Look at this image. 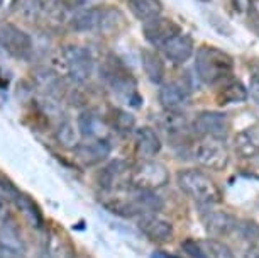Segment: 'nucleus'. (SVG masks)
I'll use <instances>...</instances> for the list:
<instances>
[{"mask_svg":"<svg viewBox=\"0 0 259 258\" xmlns=\"http://www.w3.org/2000/svg\"><path fill=\"white\" fill-rule=\"evenodd\" d=\"M104 207L110 212L122 217L143 216L148 212H158L163 209V201L153 191H141V189H114L107 191L102 197Z\"/></svg>","mask_w":259,"mask_h":258,"instance_id":"nucleus-1","label":"nucleus"},{"mask_svg":"<svg viewBox=\"0 0 259 258\" xmlns=\"http://www.w3.org/2000/svg\"><path fill=\"white\" fill-rule=\"evenodd\" d=\"M53 70L63 79H70L75 84H85L90 80L95 68V58L87 46L70 45L61 48L53 56Z\"/></svg>","mask_w":259,"mask_h":258,"instance_id":"nucleus-2","label":"nucleus"},{"mask_svg":"<svg viewBox=\"0 0 259 258\" xmlns=\"http://www.w3.org/2000/svg\"><path fill=\"white\" fill-rule=\"evenodd\" d=\"M195 70L200 80L207 85H217L231 79L234 70V60L229 53L217 46L198 48L195 56Z\"/></svg>","mask_w":259,"mask_h":258,"instance_id":"nucleus-3","label":"nucleus"},{"mask_svg":"<svg viewBox=\"0 0 259 258\" xmlns=\"http://www.w3.org/2000/svg\"><path fill=\"white\" fill-rule=\"evenodd\" d=\"M70 26L76 32H115L124 26L120 11L110 7H89L73 14Z\"/></svg>","mask_w":259,"mask_h":258,"instance_id":"nucleus-4","label":"nucleus"},{"mask_svg":"<svg viewBox=\"0 0 259 258\" xmlns=\"http://www.w3.org/2000/svg\"><path fill=\"white\" fill-rule=\"evenodd\" d=\"M100 77L105 80L109 89L114 94L129 105H141V97L136 89V80L131 77L127 68L122 65L120 60L115 56L109 55L102 61L100 66Z\"/></svg>","mask_w":259,"mask_h":258,"instance_id":"nucleus-5","label":"nucleus"},{"mask_svg":"<svg viewBox=\"0 0 259 258\" xmlns=\"http://www.w3.org/2000/svg\"><path fill=\"white\" fill-rule=\"evenodd\" d=\"M178 187L187 194L190 199H193L195 202L205 204H219L222 201V192L219 189L217 183L208 177L207 173H203L202 170H182L177 175Z\"/></svg>","mask_w":259,"mask_h":258,"instance_id":"nucleus-6","label":"nucleus"},{"mask_svg":"<svg viewBox=\"0 0 259 258\" xmlns=\"http://www.w3.org/2000/svg\"><path fill=\"white\" fill-rule=\"evenodd\" d=\"M131 187L141 191H156L169 182V173L163 163L154 160H141L129 173Z\"/></svg>","mask_w":259,"mask_h":258,"instance_id":"nucleus-7","label":"nucleus"},{"mask_svg":"<svg viewBox=\"0 0 259 258\" xmlns=\"http://www.w3.org/2000/svg\"><path fill=\"white\" fill-rule=\"evenodd\" d=\"M193 158L208 170H224L229 163V150L222 139L203 138L195 144Z\"/></svg>","mask_w":259,"mask_h":258,"instance_id":"nucleus-8","label":"nucleus"},{"mask_svg":"<svg viewBox=\"0 0 259 258\" xmlns=\"http://www.w3.org/2000/svg\"><path fill=\"white\" fill-rule=\"evenodd\" d=\"M0 48L16 60H29L32 53L31 36L14 24L0 26Z\"/></svg>","mask_w":259,"mask_h":258,"instance_id":"nucleus-9","label":"nucleus"},{"mask_svg":"<svg viewBox=\"0 0 259 258\" xmlns=\"http://www.w3.org/2000/svg\"><path fill=\"white\" fill-rule=\"evenodd\" d=\"M193 129L202 138H213L224 141L229 133V119L224 113L203 110V113L197 114V118H195Z\"/></svg>","mask_w":259,"mask_h":258,"instance_id":"nucleus-10","label":"nucleus"},{"mask_svg":"<svg viewBox=\"0 0 259 258\" xmlns=\"http://www.w3.org/2000/svg\"><path fill=\"white\" fill-rule=\"evenodd\" d=\"M138 228L151 241L166 243L173 238V225H171L168 219L159 216L158 212H148L139 216Z\"/></svg>","mask_w":259,"mask_h":258,"instance_id":"nucleus-11","label":"nucleus"},{"mask_svg":"<svg viewBox=\"0 0 259 258\" xmlns=\"http://www.w3.org/2000/svg\"><path fill=\"white\" fill-rule=\"evenodd\" d=\"M110 152L112 146L107 139H85L73 148L75 158L85 167H94V165L102 163L107 160Z\"/></svg>","mask_w":259,"mask_h":258,"instance_id":"nucleus-12","label":"nucleus"},{"mask_svg":"<svg viewBox=\"0 0 259 258\" xmlns=\"http://www.w3.org/2000/svg\"><path fill=\"white\" fill-rule=\"evenodd\" d=\"M144 38L151 46L161 48L171 36H175L177 32H180L182 29L175 21H171L168 17H156L151 21L144 22Z\"/></svg>","mask_w":259,"mask_h":258,"instance_id":"nucleus-13","label":"nucleus"},{"mask_svg":"<svg viewBox=\"0 0 259 258\" xmlns=\"http://www.w3.org/2000/svg\"><path fill=\"white\" fill-rule=\"evenodd\" d=\"M163 51V55L168 58L169 61H173L175 65H183L187 63L195 53L193 40L185 32H177L175 36H171L163 46L159 48Z\"/></svg>","mask_w":259,"mask_h":258,"instance_id":"nucleus-14","label":"nucleus"},{"mask_svg":"<svg viewBox=\"0 0 259 258\" xmlns=\"http://www.w3.org/2000/svg\"><path fill=\"white\" fill-rule=\"evenodd\" d=\"M34 87L42 95L60 99L63 95V77L53 70L51 66H36L31 73Z\"/></svg>","mask_w":259,"mask_h":258,"instance_id":"nucleus-15","label":"nucleus"},{"mask_svg":"<svg viewBox=\"0 0 259 258\" xmlns=\"http://www.w3.org/2000/svg\"><path fill=\"white\" fill-rule=\"evenodd\" d=\"M158 97L164 110H182L190 104V90L182 82H169L161 85Z\"/></svg>","mask_w":259,"mask_h":258,"instance_id":"nucleus-16","label":"nucleus"},{"mask_svg":"<svg viewBox=\"0 0 259 258\" xmlns=\"http://www.w3.org/2000/svg\"><path fill=\"white\" fill-rule=\"evenodd\" d=\"M203 228L213 236H227L236 231L237 219L226 211H207L202 216Z\"/></svg>","mask_w":259,"mask_h":258,"instance_id":"nucleus-17","label":"nucleus"},{"mask_svg":"<svg viewBox=\"0 0 259 258\" xmlns=\"http://www.w3.org/2000/svg\"><path fill=\"white\" fill-rule=\"evenodd\" d=\"M134 138H136V153H138V157L141 160H151L159 153L161 139L153 128H149V126L138 128L134 133Z\"/></svg>","mask_w":259,"mask_h":258,"instance_id":"nucleus-18","label":"nucleus"},{"mask_svg":"<svg viewBox=\"0 0 259 258\" xmlns=\"http://www.w3.org/2000/svg\"><path fill=\"white\" fill-rule=\"evenodd\" d=\"M234 148L241 158H254L259 155V126L239 131L234 139Z\"/></svg>","mask_w":259,"mask_h":258,"instance_id":"nucleus-19","label":"nucleus"},{"mask_svg":"<svg viewBox=\"0 0 259 258\" xmlns=\"http://www.w3.org/2000/svg\"><path fill=\"white\" fill-rule=\"evenodd\" d=\"M76 128L80 136L85 139H105L107 126L100 116L92 113V110H87V113H81L78 116Z\"/></svg>","mask_w":259,"mask_h":258,"instance_id":"nucleus-20","label":"nucleus"},{"mask_svg":"<svg viewBox=\"0 0 259 258\" xmlns=\"http://www.w3.org/2000/svg\"><path fill=\"white\" fill-rule=\"evenodd\" d=\"M125 173H131L129 167L122 162V160H115V162L109 163L104 170L100 172V186L102 189L107 191H114V189H119V183L122 177Z\"/></svg>","mask_w":259,"mask_h":258,"instance_id":"nucleus-21","label":"nucleus"},{"mask_svg":"<svg viewBox=\"0 0 259 258\" xmlns=\"http://www.w3.org/2000/svg\"><path fill=\"white\" fill-rule=\"evenodd\" d=\"M129 9L136 19H139L141 22H148L161 16L163 2L161 0H129Z\"/></svg>","mask_w":259,"mask_h":258,"instance_id":"nucleus-22","label":"nucleus"},{"mask_svg":"<svg viewBox=\"0 0 259 258\" xmlns=\"http://www.w3.org/2000/svg\"><path fill=\"white\" fill-rule=\"evenodd\" d=\"M141 63H143V70L146 77L153 82V84H161L164 79V63L161 61L158 53L151 50L141 51Z\"/></svg>","mask_w":259,"mask_h":258,"instance_id":"nucleus-23","label":"nucleus"},{"mask_svg":"<svg viewBox=\"0 0 259 258\" xmlns=\"http://www.w3.org/2000/svg\"><path fill=\"white\" fill-rule=\"evenodd\" d=\"M0 246L9 248V250L14 251L26 253V246H24L21 231H19V228L14 225L11 219H7V221H4L0 225Z\"/></svg>","mask_w":259,"mask_h":258,"instance_id":"nucleus-24","label":"nucleus"},{"mask_svg":"<svg viewBox=\"0 0 259 258\" xmlns=\"http://www.w3.org/2000/svg\"><path fill=\"white\" fill-rule=\"evenodd\" d=\"M159 126L168 136H182L187 133L188 121L180 110H164L159 118Z\"/></svg>","mask_w":259,"mask_h":258,"instance_id":"nucleus-25","label":"nucleus"},{"mask_svg":"<svg viewBox=\"0 0 259 258\" xmlns=\"http://www.w3.org/2000/svg\"><path fill=\"white\" fill-rule=\"evenodd\" d=\"M56 141L60 143V146L66 150H73L75 146L80 143V133H78V128L71 121H61L56 128Z\"/></svg>","mask_w":259,"mask_h":258,"instance_id":"nucleus-26","label":"nucleus"},{"mask_svg":"<svg viewBox=\"0 0 259 258\" xmlns=\"http://www.w3.org/2000/svg\"><path fill=\"white\" fill-rule=\"evenodd\" d=\"M14 202H16V206L21 209V212L24 214V217L29 221V225L34 226V228H41L42 226V214H41V211H39V207L36 206V202H34L31 197L19 194Z\"/></svg>","mask_w":259,"mask_h":258,"instance_id":"nucleus-27","label":"nucleus"},{"mask_svg":"<svg viewBox=\"0 0 259 258\" xmlns=\"http://www.w3.org/2000/svg\"><path fill=\"white\" fill-rule=\"evenodd\" d=\"M247 99V90L244 89L241 82H229L224 85V89L219 94V104L226 105V104H239V102Z\"/></svg>","mask_w":259,"mask_h":258,"instance_id":"nucleus-28","label":"nucleus"},{"mask_svg":"<svg viewBox=\"0 0 259 258\" xmlns=\"http://www.w3.org/2000/svg\"><path fill=\"white\" fill-rule=\"evenodd\" d=\"M200 245H202L207 258H234L231 248L217 240H205L200 241Z\"/></svg>","mask_w":259,"mask_h":258,"instance_id":"nucleus-29","label":"nucleus"},{"mask_svg":"<svg viewBox=\"0 0 259 258\" xmlns=\"http://www.w3.org/2000/svg\"><path fill=\"white\" fill-rule=\"evenodd\" d=\"M112 121H114V129L119 131V133H131V131L136 128L134 116L131 113H127V110H122V109L114 110Z\"/></svg>","mask_w":259,"mask_h":258,"instance_id":"nucleus-30","label":"nucleus"},{"mask_svg":"<svg viewBox=\"0 0 259 258\" xmlns=\"http://www.w3.org/2000/svg\"><path fill=\"white\" fill-rule=\"evenodd\" d=\"M236 231L251 245H256L259 240V225L256 221H237Z\"/></svg>","mask_w":259,"mask_h":258,"instance_id":"nucleus-31","label":"nucleus"},{"mask_svg":"<svg viewBox=\"0 0 259 258\" xmlns=\"http://www.w3.org/2000/svg\"><path fill=\"white\" fill-rule=\"evenodd\" d=\"M244 11L247 14L251 27L259 36V0H244Z\"/></svg>","mask_w":259,"mask_h":258,"instance_id":"nucleus-32","label":"nucleus"},{"mask_svg":"<svg viewBox=\"0 0 259 258\" xmlns=\"http://www.w3.org/2000/svg\"><path fill=\"white\" fill-rule=\"evenodd\" d=\"M182 248H183V251L187 253L190 258H207V255H205L202 245H200V241L185 240L182 243Z\"/></svg>","mask_w":259,"mask_h":258,"instance_id":"nucleus-33","label":"nucleus"},{"mask_svg":"<svg viewBox=\"0 0 259 258\" xmlns=\"http://www.w3.org/2000/svg\"><path fill=\"white\" fill-rule=\"evenodd\" d=\"M247 95H251V99L259 105V68L252 71L251 79H249V89Z\"/></svg>","mask_w":259,"mask_h":258,"instance_id":"nucleus-34","label":"nucleus"},{"mask_svg":"<svg viewBox=\"0 0 259 258\" xmlns=\"http://www.w3.org/2000/svg\"><path fill=\"white\" fill-rule=\"evenodd\" d=\"M11 217V201L0 194V223L7 221Z\"/></svg>","mask_w":259,"mask_h":258,"instance_id":"nucleus-35","label":"nucleus"},{"mask_svg":"<svg viewBox=\"0 0 259 258\" xmlns=\"http://www.w3.org/2000/svg\"><path fill=\"white\" fill-rule=\"evenodd\" d=\"M17 9V0H0V17H6Z\"/></svg>","mask_w":259,"mask_h":258,"instance_id":"nucleus-36","label":"nucleus"},{"mask_svg":"<svg viewBox=\"0 0 259 258\" xmlns=\"http://www.w3.org/2000/svg\"><path fill=\"white\" fill-rule=\"evenodd\" d=\"M24 256H26V253L14 251V250H9V248L0 246V258H24Z\"/></svg>","mask_w":259,"mask_h":258,"instance_id":"nucleus-37","label":"nucleus"},{"mask_svg":"<svg viewBox=\"0 0 259 258\" xmlns=\"http://www.w3.org/2000/svg\"><path fill=\"white\" fill-rule=\"evenodd\" d=\"M244 258H259V246H256V245L249 246L246 255H244Z\"/></svg>","mask_w":259,"mask_h":258,"instance_id":"nucleus-38","label":"nucleus"}]
</instances>
